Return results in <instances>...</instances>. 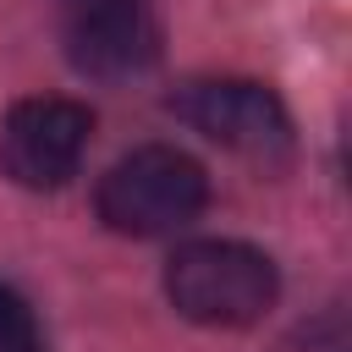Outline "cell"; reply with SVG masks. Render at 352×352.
Returning a JSON list of instances; mask_svg holds the SVG:
<instances>
[{"label":"cell","mask_w":352,"mask_h":352,"mask_svg":"<svg viewBox=\"0 0 352 352\" xmlns=\"http://www.w3.org/2000/svg\"><path fill=\"white\" fill-rule=\"evenodd\" d=\"M66 60L94 82L143 77L160 55V22L143 0H77L66 11Z\"/></svg>","instance_id":"obj_5"},{"label":"cell","mask_w":352,"mask_h":352,"mask_svg":"<svg viewBox=\"0 0 352 352\" xmlns=\"http://www.w3.org/2000/svg\"><path fill=\"white\" fill-rule=\"evenodd\" d=\"M170 110L204 132L209 143L253 160V165H286L292 160V116L275 88L253 77H187L170 94Z\"/></svg>","instance_id":"obj_3"},{"label":"cell","mask_w":352,"mask_h":352,"mask_svg":"<svg viewBox=\"0 0 352 352\" xmlns=\"http://www.w3.org/2000/svg\"><path fill=\"white\" fill-rule=\"evenodd\" d=\"M94 138V110L60 94L16 99L0 126V170L28 192H55L77 176Z\"/></svg>","instance_id":"obj_4"},{"label":"cell","mask_w":352,"mask_h":352,"mask_svg":"<svg viewBox=\"0 0 352 352\" xmlns=\"http://www.w3.org/2000/svg\"><path fill=\"white\" fill-rule=\"evenodd\" d=\"M0 352H38V324L11 286H0Z\"/></svg>","instance_id":"obj_6"},{"label":"cell","mask_w":352,"mask_h":352,"mask_svg":"<svg viewBox=\"0 0 352 352\" xmlns=\"http://www.w3.org/2000/svg\"><path fill=\"white\" fill-rule=\"evenodd\" d=\"M165 297L182 319L192 324H214V330H242L258 324L275 297H280V275L270 264V253L248 248V242H187L170 253L165 264Z\"/></svg>","instance_id":"obj_1"},{"label":"cell","mask_w":352,"mask_h":352,"mask_svg":"<svg viewBox=\"0 0 352 352\" xmlns=\"http://www.w3.org/2000/svg\"><path fill=\"white\" fill-rule=\"evenodd\" d=\"M209 204V176L192 154L170 148V143H143L132 154H121L94 192L99 220L116 236H165L182 231L187 220H198Z\"/></svg>","instance_id":"obj_2"}]
</instances>
